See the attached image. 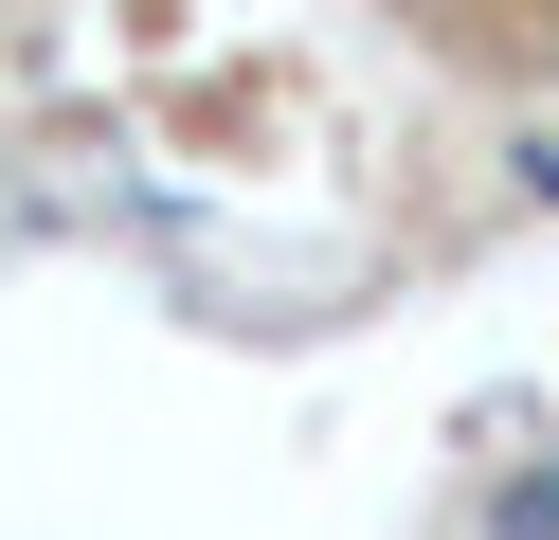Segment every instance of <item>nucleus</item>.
<instances>
[{
  "instance_id": "f257e3e1",
  "label": "nucleus",
  "mask_w": 559,
  "mask_h": 540,
  "mask_svg": "<svg viewBox=\"0 0 559 540\" xmlns=\"http://www.w3.org/2000/svg\"><path fill=\"white\" fill-rule=\"evenodd\" d=\"M506 540H559V468H542V487H523V504H506Z\"/></svg>"
}]
</instances>
